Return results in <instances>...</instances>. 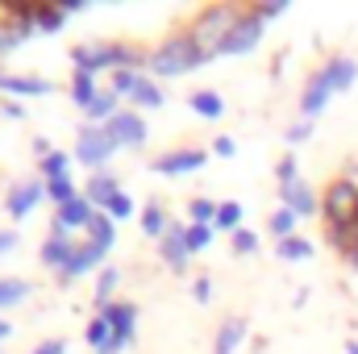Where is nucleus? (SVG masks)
Masks as SVG:
<instances>
[{
  "instance_id": "8",
  "label": "nucleus",
  "mask_w": 358,
  "mask_h": 354,
  "mask_svg": "<svg viewBox=\"0 0 358 354\" xmlns=\"http://www.w3.org/2000/svg\"><path fill=\"white\" fill-rule=\"evenodd\" d=\"M263 17L255 13V8H246L242 17H238V25L229 29V38H225V46H221V55H246V50H255L259 46V38H263Z\"/></svg>"
},
{
  "instance_id": "40",
  "label": "nucleus",
  "mask_w": 358,
  "mask_h": 354,
  "mask_svg": "<svg viewBox=\"0 0 358 354\" xmlns=\"http://www.w3.org/2000/svg\"><path fill=\"white\" fill-rule=\"evenodd\" d=\"M104 213H108L113 221H125V217H134V196H129V192H117V196H113V204H108Z\"/></svg>"
},
{
  "instance_id": "9",
  "label": "nucleus",
  "mask_w": 358,
  "mask_h": 354,
  "mask_svg": "<svg viewBox=\"0 0 358 354\" xmlns=\"http://www.w3.org/2000/svg\"><path fill=\"white\" fill-rule=\"evenodd\" d=\"M42 196H46V179L29 176V179H21V183H13V187H8L4 208H8V217H13V221H21V217H29V213L38 208V200H42Z\"/></svg>"
},
{
  "instance_id": "3",
  "label": "nucleus",
  "mask_w": 358,
  "mask_h": 354,
  "mask_svg": "<svg viewBox=\"0 0 358 354\" xmlns=\"http://www.w3.org/2000/svg\"><path fill=\"white\" fill-rule=\"evenodd\" d=\"M146 50L138 46H125V42H84L71 50V63L76 71H88V76H100V71H142L146 67Z\"/></svg>"
},
{
  "instance_id": "46",
  "label": "nucleus",
  "mask_w": 358,
  "mask_h": 354,
  "mask_svg": "<svg viewBox=\"0 0 358 354\" xmlns=\"http://www.w3.org/2000/svg\"><path fill=\"white\" fill-rule=\"evenodd\" d=\"M29 354H67V342H63V338H50V342H42V346H34Z\"/></svg>"
},
{
  "instance_id": "29",
  "label": "nucleus",
  "mask_w": 358,
  "mask_h": 354,
  "mask_svg": "<svg viewBox=\"0 0 358 354\" xmlns=\"http://www.w3.org/2000/svg\"><path fill=\"white\" fill-rule=\"evenodd\" d=\"M129 100H134V104H142V108H163V104H167L163 88H159L155 80H146V76L138 80V88H134V96H129Z\"/></svg>"
},
{
  "instance_id": "33",
  "label": "nucleus",
  "mask_w": 358,
  "mask_h": 354,
  "mask_svg": "<svg viewBox=\"0 0 358 354\" xmlns=\"http://www.w3.org/2000/svg\"><path fill=\"white\" fill-rule=\"evenodd\" d=\"M217 200H208V196H196L192 204H187V217H192V225H213L217 221Z\"/></svg>"
},
{
  "instance_id": "11",
  "label": "nucleus",
  "mask_w": 358,
  "mask_h": 354,
  "mask_svg": "<svg viewBox=\"0 0 358 354\" xmlns=\"http://www.w3.org/2000/svg\"><path fill=\"white\" fill-rule=\"evenodd\" d=\"M104 129L113 134V142H117V146H146V138H150V129H146L142 113H134V108H121Z\"/></svg>"
},
{
  "instance_id": "2",
  "label": "nucleus",
  "mask_w": 358,
  "mask_h": 354,
  "mask_svg": "<svg viewBox=\"0 0 358 354\" xmlns=\"http://www.w3.org/2000/svg\"><path fill=\"white\" fill-rule=\"evenodd\" d=\"M321 217H325V234L334 250H346L358 238V183L350 179H334L321 196Z\"/></svg>"
},
{
  "instance_id": "13",
  "label": "nucleus",
  "mask_w": 358,
  "mask_h": 354,
  "mask_svg": "<svg viewBox=\"0 0 358 354\" xmlns=\"http://www.w3.org/2000/svg\"><path fill=\"white\" fill-rule=\"evenodd\" d=\"M159 255H163V263L171 267V271H187V259H192V250H187V225L171 221V229L159 238Z\"/></svg>"
},
{
  "instance_id": "50",
  "label": "nucleus",
  "mask_w": 358,
  "mask_h": 354,
  "mask_svg": "<svg viewBox=\"0 0 358 354\" xmlns=\"http://www.w3.org/2000/svg\"><path fill=\"white\" fill-rule=\"evenodd\" d=\"M4 117H13V121H17V117H25V108H21V104H4Z\"/></svg>"
},
{
  "instance_id": "36",
  "label": "nucleus",
  "mask_w": 358,
  "mask_h": 354,
  "mask_svg": "<svg viewBox=\"0 0 358 354\" xmlns=\"http://www.w3.org/2000/svg\"><path fill=\"white\" fill-rule=\"evenodd\" d=\"M46 196L55 200V208H63V204H71L80 192H76V183H71V176H63V179H50L46 183Z\"/></svg>"
},
{
  "instance_id": "26",
  "label": "nucleus",
  "mask_w": 358,
  "mask_h": 354,
  "mask_svg": "<svg viewBox=\"0 0 358 354\" xmlns=\"http://www.w3.org/2000/svg\"><path fill=\"white\" fill-rule=\"evenodd\" d=\"M296 221H300V217H296L292 208H283V204H275V213L267 217V229L275 234V242H283V238H292V234H296Z\"/></svg>"
},
{
  "instance_id": "6",
  "label": "nucleus",
  "mask_w": 358,
  "mask_h": 354,
  "mask_svg": "<svg viewBox=\"0 0 358 354\" xmlns=\"http://www.w3.org/2000/svg\"><path fill=\"white\" fill-rule=\"evenodd\" d=\"M96 313L113 325V342L100 354H121L134 342V334H138V304H129V300H108V304H96Z\"/></svg>"
},
{
  "instance_id": "20",
  "label": "nucleus",
  "mask_w": 358,
  "mask_h": 354,
  "mask_svg": "<svg viewBox=\"0 0 358 354\" xmlns=\"http://www.w3.org/2000/svg\"><path fill=\"white\" fill-rule=\"evenodd\" d=\"M117 100H121V96H117L113 88H100V92H96V100L84 108V113L92 117V125H108V121L121 113V108H117Z\"/></svg>"
},
{
  "instance_id": "21",
  "label": "nucleus",
  "mask_w": 358,
  "mask_h": 354,
  "mask_svg": "<svg viewBox=\"0 0 358 354\" xmlns=\"http://www.w3.org/2000/svg\"><path fill=\"white\" fill-rule=\"evenodd\" d=\"M275 259H283V263H308L313 259V242L300 238V234H292V238L275 242Z\"/></svg>"
},
{
  "instance_id": "44",
  "label": "nucleus",
  "mask_w": 358,
  "mask_h": 354,
  "mask_svg": "<svg viewBox=\"0 0 358 354\" xmlns=\"http://www.w3.org/2000/svg\"><path fill=\"white\" fill-rule=\"evenodd\" d=\"M192 296H196L200 304H208V300H213V279H208V275H200V279L192 283Z\"/></svg>"
},
{
  "instance_id": "39",
  "label": "nucleus",
  "mask_w": 358,
  "mask_h": 354,
  "mask_svg": "<svg viewBox=\"0 0 358 354\" xmlns=\"http://www.w3.org/2000/svg\"><path fill=\"white\" fill-rule=\"evenodd\" d=\"M275 179H279V187H287V183L300 179V163H296V155H283V159L275 163Z\"/></svg>"
},
{
  "instance_id": "27",
  "label": "nucleus",
  "mask_w": 358,
  "mask_h": 354,
  "mask_svg": "<svg viewBox=\"0 0 358 354\" xmlns=\"http://www.w3.org/2000/svg\"><path fill=\"white\" fill-rule=\"evenodd\" d=\"M63 21H67L63 4H38V17H34L38 34H59V29H63Z\"/></svg>"
},
{
  "instance_id": "25",
  "label": "nucleus",
  "mask_w": 358,
  "mask_h": 354,
  "mask_svg": "<svg viewBox=\"0 0 358 354\" xmlns=\"http://www.w3.org/2000/svg\"><path fill=\"white\" fill-rule=\"evenodd\" d=\"M167 229H171V217H167V208H163V204H146V208H142V234L159 242Z\"/></svg>"
},
{
  "instance_id": "51",
  "label": "nucleus",
  "mask_w": 358,
  "mask_h": 354,
  "mask_svg": "<svg viewBox=\"0 0 358 354\" xmlns=\"http://www.w3.org/2000/svg\"><path fill=\"white\" fill-rule=\"evenodd\" d=\"M8 334H13V325H8V321H4V317H0V342H4V338H8Z\"/></svg>"
},
{
  "instance_id": "5",
  "label": "nucleus",
  "mask_w": 358,
  "mask_h": 354,
  "mask_svg": "<svg viewBox=\"0 0 358 354\" xmlns=\"http://www.w3.org/2000/svg\"><path fill=\"white\" fill-rule=\"evenodd\" d=\"M242 13L246 8H238V4H208L204 13H196V21L187 25V34L200 46L204 59H221V46H225V38H229V29L238 25Z\"/></svg>"
},
{
  "instance_id": "28",
  "label": "nucleus",
  "mask_w": 358,
  "mask_h": 354,
  "mask_svg": "<svg viewBox=\"0 0 358 354\" xmlns=\"http://www.w3.org/2000/svg\"><path fill=\"white\" fill-rule=\"evenodd\" d=\"M242 204L238 200H221V208H217V221H213V229H225V234H238L242 229Z\"/></svg>"
},
{
  "instance_id": "32",
  "label": "nucleus",
  "mask_w": 358,
  "mask_h": 354,
  "mask_svg": "<svg viewBox=\"0 0 358 354\" xmlns=\"http://www.w3.org/2000/svg\"><path fill=\"white\" fill-rule=\"evenodd\" d=\"M67 163H71V155H67V150H50V155L38 163V176L46 179V183H50V179H63V176H67Z\"/></svg>"
},
{
  "instance_id": "42",
  "label": "nucleus",
  "mask_w": 358,
  "mask_h": 354,
  "mask_svg": "<svg viewBox=\"0 0 358 354\" xmlns=\"http://www.w3.org/2000/svg\"><path fill=\"white\" fill-rule=\"evenodd\" d=\"M308 138H313V121H304V117H300V121L287 129V142H292V146H300V142H308Z\"/></svg>"
},
{
  "instance_id": "22",
  "label": "nucleus",
  "mask_w": 358,
  "mask_h": 354,
  "mask_svg": "<svg viewBox=\"0 0 358 354\" xmlns=\"http://www.w3.org/2000/svg\"><path fill=\"white\" fill-rule=\"evenodd\" d=\"M29 34H34V25L13 21V17H0V55H8V50H17L21 42H29Z\"/></svg>"
},
{
  "instance_id": "30",
  "label": "nucleus",
  "mask_w": 358,
  "mask_h": 354,
  "mask_svg": "<svg viewBox=\"0 0 358 354\" xmlns=\"http://www.w3.org/2000/svg\"><path fill=\"white\" fill-rule=\"evenodd\" d=\"M84 342H88L92 351H104L108 342H113V325L100 317V313H92V321H88V330H84Z\"/></svg>"
},
{
  "instance_id": "18",
  "label": "nucleus",
  "mask_w": 358,
  "mask_h": 354,
  "mask_svg": "<svg viewBox=\"0 0 358 354\" xmlns=\"http://www.w3.org/2000/svg\"><path fill=\"white\" fill-rule=\"evenodd\" d=\"M0 92H8V96H46L50 80H42V76H0Z\"/></svg>"
},
{
  "instance_id": "15",
  "label": "nucleus",
  "mask_w": 358,
  "mask_h": 354,
  "mask_svg": "<svg viewBox=\"0 0 358 354\" xmlns=\"http://www.w3.org/2000/svg\"><path fill=\"white\" fill-rule=\"evenodd\" d=\"M104 255H108L104 246H96V242H80L76 259H71V263L63 267V271H59L55 279H59V283H71V279H80V275H88V271H96V267L104 263Z\"/></svg>"
},
{
  "instance_id": "16",
  "label": "nucleus",
  "mask_w": 358,
  "mask_h": 354,
  "mask_svg": "<svg viewBox=\"0 0 358 354\" xmlns=\"http://www.w3.org/2000/svg\"><path fill=\"white\" fill-rule=\"evenodd\" d=\"M92 217H96V208L88 204V196H84V192H80L71 204L55 208V225H63V229H88Z\"/></svg>"
},
{
  "instance_id": "38",
  "label": "nucleus",
  "mask_w": 358,
  "mask_h": 354,
  "mask_svg": "<svg viewBox=\"0 0 358 354\" xmlns=\"http://www.w3.org/2000/svg\"><path fill=\"white\" fill-rule=\"evenodd\" d=\"M138 80H142V71H113V84L108 88L117 92V96H134V88H138Z\"/></svg>"
},
{
  "instance_id": "23",
  "label": "nucleus",
  "mask_w": 358,
  "mask_h": 354,
  "mask_svg": "<svg viewBox=\"0 0 358 354\" xmlns=\"http://www.w3.org/2000/svg\"><path fill=\"white\" fill-rule=\"evenodd\" d=\"M187 104H192V113H196V117H208V121H217V117L225 113V100H221L217 92H208V88L192 92V96H187Z\"/></svg>"
},
{
  "instance_id": "43",
  "label": "nucleus",
  "mask_w": 358,
  "mask_h": 354,
  "mask_svg": "<svg viewBox=\"0 0 358 354\" xmlns=\"http://www.w3.org/2000/svg\"><path fill=\"white\" fill-rule=\"evenodd\" d=\"M213 155H221V159H234V155H238V142H234L229 134H221V138L213 142Z\"/></svg>"
},
{
  "instance_id": "41",
  "label": "nucleus",
  "mask_w": 358,
  "mask_h": 354,
  "mask_svg": "<svg viewBox=\"0 0 358 354\" xmlns=\"http://www.w3.org/2000/svg\"><path fill=\"white\" fill-rule=\"evenodd\" d=\"M229 242H234V250H238V255H255V250H259V234H250V229L229 234Z\"/></svg>"
},
{
  "instance_id": "52",
  "label": "nucleus",
  "mask_w": 358,
  "mask_h": 354,
  "mask_svg": "<svg viewBox=\"0 0 358 354\" xmlns=\"http://www.w3.org/2000/svg\"><path fill=\"white\" fill-rule=\"evenodd\" d=\"M346 354H358V342H355V338H350V342H346Z\"/></svg>"
},
{
  "instance_id": "47",
  "label": "nucleus",
  "mask_w": 358,
  "mask_h": 354,
  "mask_svg": "<svg viewBox=\"0 0 358 354\" xmlns=\"http://www.w3.org/2000/svg\"><path fill=\"white\" fill-rule=\"evenodd\" d=\"M8 250H17V234H13V229L0 234V255H8Z\"/></svg>"
},
{
  "instance_id": "19",
  "label": "nucleus",
  "mask_w": 358,
  "mask_h": 354,
  "mask_svg": "<svg viewBox=\"0 0 358 354\" xmlns=\"http://www.w3.org/2000/svg\"><path fill=\"white\" fill-rule=\"evenodd\" d=\"M242 338H246V321L242 317H229L221 330H217V342H213V354H238L242 346Z\"/></svg>"
},
{
  "instance_id": "45",
  "label": "nucleus",
  "mask_w": 358,
  "mask_h": 354,
  "mask_svg": "<svg viewBox=\"0 0 358 354\" xmlns=\"http://www.w3.org/2000/svg\"><path fill=\"white\" fill-rule=\"evenodd\" d=\"M283 8H287L283 0H267V4H255V13H259L263 21H271V17H283Z\"/></svg>"
},
{
  "instance_id": "7",
  "label": "nucleus",
  "mask_w": 358,
  "mask_h": 354,
  "mask_svg": "<svg viewBox=\"0 0 358 354\" xmlns=\"http://www.w3.org/2000/svg\"><path fill=\"white\" fill-rule=\"evenodd\" d=\"M113 150H117V142H113V134H108L104 125H84L80 138H76V159H80L84 167H100V163H108Z\"/></svg>"
},
{
  "instance_id": "24",
  "label": "nucleus",
  "mask_w": 358,
  "mask_h": 354,
  "mask_svg": "<svg viewBox=\"0 0 358 354\" xmlns=\"http://www.w3.org/2000/svg\"><path fill=\"white\" fill-rule=\"evenodd\" d=\"M84 234H88V242L104 246V250H113V242H117V225H113V217H108V213H96Z\"/></svg>"
},
{
  "instance_id": "49",
  "label": "nucleus",
  "mask_w": 358,
  "mask_h": 354,
  "mask_svg": "<svg viewBox=\"0 0 358 354\" xmlns=\"http://www.w3.org/2000/svg\"><path fill=\"white\" fill-rule=\"evenodd\" d=\"M34 150H38V163H42V159L50 155V142H46V138H34Z\"/></svg>"
},
{
  "instance_id": "10",
  "label": "nucleus",
  "mask_w": 358,
  "mask_h": 354,
  "mask_svg": "<svg viewBox=\"0 0 358 354\" xmlns=\"http://www.w3.org/2000/svg\"><path fill=\"white\" fill-rule=\"evenodd\" d=\"M76 250H80V246H76L71 229H63V225H55V221H50V238L42 242V263H46L50 271H55V275H59L63 267L76 259Z\"/></svg>"
},
{
  "instance_id": "12",
  "label": "nucleus",
  "mask_w": 358,
  "mask_h": 354,
  "mask_svg": "<svg viewBox=\"0 0 358 354\" xmlns=\"http://www.w3.org/2000/svg\"><path fill=\"white\" fill-rule=\"evenodd\" d=\"M204 159H208V155H204L200 146H179V150H167V155L155 159V171H159V176H187V171H200Z\"/></svg>"
},
{
  "instance_id": "35",
  "label": "nucleus",
  "mask_w": 358,
  "mask_h": 354,
  "mask_svg": "<svg viewBox=\"0 0 358 354\" xmlns=\"http://www.w3.org/2000/svg\"><path fill=\"white\" fill-rule=\"evenodd\" d=\"M29 296V283L25 279H0V309H13Z\"/></svg>"
},
{
  "instance_id": "48",
  "label": "nucleus",
  "mask_w": 358,
  "mask_h": 354,
  "mask_svg": "<svg viewBox=\"0 0 358 354\" xmlns=\"http://www.w3.org/2000/svg\"><path fill=\"white\" fill-rule=\"evenodd\" d=\"M342 259H346V263H350V267L358 271V238L350 242V246H346V250H342Z\"/></svg>"
},
{
  "instance_id": "14",
  "label": "nucleus",
  "mask_w": 358,
  "mask_h": 354,
  "mask_svg": "<svg viewBox=\"0 0 358 354\" xmlns=\"http://www.w3.org/2000/svg\"><path fill=\"white\" fill-rule=\"evenodd\" d=\"M279 204H283V208H292L296 217H313V213H321V196H317L304 179H296V183L279 187Z\"/></svg>"
},
{
  "instance_id": "37",
  "label": "nucleus",
  "mask_w": 358,
  "mask_h": 354,
  "mask_svg": "<svg viewBox=\"0 0 358 354\" xmlns=\"http://www.w3.org/2000/svg\"><path fill=\"white\" fill-rule=\"evenodd\" d=\"M213 225H187V250L192 255H200V250H208V242H213Z\"/></svg>"
},
{
  "instance_id": "34",
  "label": "nucleus",
  "mask_w": 358,
  "mask_h": 354,
  "mask_svg": "<svg viewBox=\"0 0 358 354\" xmlns=\"http://www.w3.org/2000/svg\"><path fill=\"white\" fill-rule=\"evenodd\" d=\"M117 283H121V271L117 267H100V275H96V304H108Z\"/></svg>"
},
{
  "instance_id": "1",
  "label": "nucleus",
  "mask_w": 358,
  "mask_h": 354,
  "mask_svg": "<svg viewBox=\"0 0 358 354\" xmlns=\"http://www.w3.org/2000/svg\"><path fill=\"white\" fill-rule=\"evenodd\" d=\"M358 80V63L350 55H334L329 63H321L313 76H308V84L300 92V117L304 121H317L321 117V108L334 100V96H342V92H350Z\"/></svg>"
},
{
  "instance_id": "4",
  "label": "nucleus",
  "mask_w": 358,
  "mask_h": 354,
  "mask_svg": "<svg viewBox=\"0 0 358 354\" xmlns=\"http://www.w3.org/2000/svg\"><path fill=\"white\" fill-rule=\"evenodd\" d=\"M200 63H208V59L200 55V46H196V42H192V34L183 29V34L163 38V42L150 50V59H146V71H150V76H159V80H176V76L196 71Z\"/></svg>"
},
{
  "instance_id": "17",
  "label": "nucleus",
  "mask_w": 358,
  "mask_h": 354,
  "mask_svg": "<svg viewBox=\"0 0 358 354\" xmlns=\"http://www.w3.org/2000/svg\"><path fill=\"white\" fill-rule=\"evenodd\" d=\"M117 192H121V183L108 176V171H96V176L88 179V187H84V196H88V204L96 208V213H104V208L113 204Z\"/></svg>"
},
{
  "instance_id": "31",
  "label": "nucleus",
  "mask_w": 358,
  "mask_h": 354,
  "mask_svg": "<svg viewBox=\"0 0 358 354\" xmlns=\"http://www.w3.org/2000/svg\"><path fill=\"white\" fill-rule=\"evenodd\" d=\"M96 76H88V71H76V76H71V100H76V104H80V108H88L92 100H96Z\"/></svg>"
},
{
  "instance_id": "53",
  "label": "nucleus",
  "mask_w": 358,
  "mask_h": 354,
  "mask_svg": "<svg viewBox=\"0 0 358 354\" xmlns=\"http://www.w3.org/2000/svg\"><path fill=\"white\" fill-rule=\"evenodd\" d=\"M0 76H4V71H0Z\"/></svg>"
}]
</instances>
